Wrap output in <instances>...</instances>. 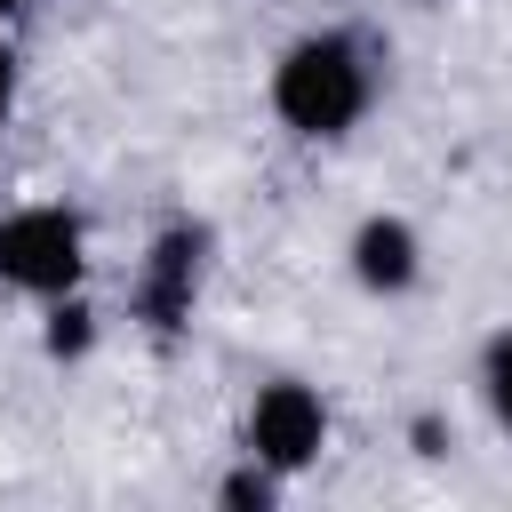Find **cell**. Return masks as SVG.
I'll return each mask as SVG.
<instances>
[{"label":"cell","mask_w":512,"mask_h":512,"mask_svg":"<svg viewBox=\"0 0 512 512\" xmlns=\"http://www.w3.org/2000/svg\"><path fill=\"white\" fill-rule=\"evenodd\" d=\"M368 104H376V48H368V32L320 24V32L280 48V64H272L280 128H296L312 144H336V136H352L368 120Z\"/></svg>","instance_id":"6da1fadb"},{"label":"cell","mask_w":512,"mask_h":512,"mask_svg":"<svg viewBox=\"0 0 512 512\" xmlns=\"http://www.w3.org/2000/svg\"><path fill=\"white\" fill-rule=\"evenodd\" d=\"M88 280V224L64 200H24L0 216V288L8 296H72Z\"/></svg>","instance_id":"7a4b0ae2"},{"label":"cell","mask_w":512,"mask_h":512,"mask_svg":"<svg viewBox=\"0 0 512 512\" xmlns=\"http://www.w3.org/2000/svg\"><path fill=\"white\" fill-rule=\"evenodd\" d=\"M240 440H248L256 464H272L280 480H296V472H312L320 448H328V400H320L304 376H272V384H256Z\"/></svg>","instance_id":"3957f363"},{"label":"cell","mask_w":512,"mask_h":512,"mask_svg":"<svg viewBox=\"0 0 512 512\" xmlns=\"http://www.w3.org/2000/svg\"><path fill=\"white\" fill-rule=\"evenodd\" d=\"M344 264H352V280L368 288V296H408L416 280H424V240H416V224L408 216H360L352 224V240H344Z\"/></svg>","instance_id":"277c9868"},{"label":"cell","mask_w":512,"mask_h":512,"mask_svg":"<svg viewBox=\"0 0 512 512\" xmlns=\"http://www.w3.org/2000/svg\"><path fill=\"white\" fill-rule=\"evenodd\" d=\"M208 248V232L200 224H176V232H160L152 240V256H144V280H136V312L152 320V328H176L184 312H192V296H200V256Z\"/></svg>","instance_id":"5b68a950"},{"label":"cell","mask_w":512,"mask_h":512,"mask_svg":"<svg viewBox=\"0 0 512 512\" xmlns=\"http://www.w3.org/2000/svg\"><path fill=\"white\" fill-rule=\"evenodd\" d=\"M216 504H232V512H264V504H280V472L256 464V456L240 448V464L216 480Z\"/></svg>","instance_id":"8992f818"},{"label":"cell","mask_w":512,"mask_h":512,"mask_svg":"<svg viewBox=\"0 0 512 512\" xmlns=\"http://www.w3.org/2000/svg\"><path fill=\"white\" fill-rule=\"evenodd\" d=\"M88 344H96V312H88L80 288H72V296L48 304V360H80Z\"/></svg>","instance_id":"52a82bcc"},{"label":"cell","mask_w":512,"mask_h":512,"mask_svg":"<svg viewBox=\"0 0 512 512\" xmlns=\"http://www.w3.org/2000/svg\"><path fill=\"white\" fill-rule=\"evenodd\" d=\"M480 400H488V416L512 432V328H496L488 352H480Z\"/></svg>","instance_id":"ba28073f"},{"label":"cell","mask_w":512,"mask_h":512,"mask_svg":"<svg viewBox=\"0 0 512 512\" xmlns=\"http://www.w3.org/2000/svg\"><path fill=\"white\" fill-rule=\"evenodd\" d=\"M16 88H24V64H16V48L0 40V128H8V112H16Z\"/></svg>","instance_id":"9c48e42d"},{"label":"cell","mask_w":512,"mask_h":512,"mask_svg":"<svg viewBox=\"0 0 512 512\" xmlns=\"http://www.w3.org/2000/svg\"><path fill=\"white\" fill-rule=\"evenodd\" d=\"M16 8H24V0H0V24H8V16H16Z\"/></svg>","instance_id":"30bf717a"},{"label":"cell","mask_w":512,"mask_h":512,"mask_svg":"<svg viewBox=\"0 0 512 512\" xmlns=\"http://www.w3.org/2000/svg\"><path fill=\"white\" fill-rule=\"evenodd\" d=\"M424 8H440V0H424Z\"/></svg>","instance_id":"8fae6325"}]
</instances>
